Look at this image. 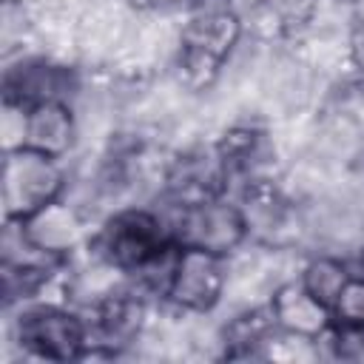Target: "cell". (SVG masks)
Returning a JSON list of instances; mask_svg holds the SVG:
<instances>
[{"label":"cell","mask_w":364,"mask_h":364,"mask_svg":"<svg viewBox=\"0 0 364 364\" xmlns=\"http://www.w3.org/2000/svg\"><path fill=\"white\" fill-rule=\"evenodd\" d=\"M230 290V259L216 256L196 247H182L165 304L188 313V316H208L213 313Z\"/></svg>","instance_id":"obj_5"},{"label":"cell","mask_w":364,"mask_h":364,"mask_svg":"<svg viewBox=\"0 0 364 364\" xmlns=\"http://www.w3.org/2000/svg\"><path fill=\"white\" fill-rule=\"evenodd\" d=\"M26 131H28V108L11 100H3V117H0V136H3V154L26 148Z\"/></svg>","instance_id":"obj_13"},{"label":"cell","mask_w":364,"mask_h":364,"mask_svg":"<svg viewBox=\"0 0 364 364\" xmlns=\"http://www.w3.org/2000/svg\"><path fill=\"white\" fill-rule=\"evenodd\" d=\"M225 60L219 57H210L205 51H196V48H185V46H176L173 57L168 60V68H171V80L173 85L182 91V94H208L216 88V82L222 80L225 74Z\"/></svg>","instance_id":"obj_10"},{"label":"cell","mask_w":364,"mask_h":364,"mask_svg":"<svg viewBox=\"0 0 364 364\" xmlns=\"http://www.w3.org/2000/svg\"><path fill=\"white\" fill-rule=\"evenodd\" d=\"M80 139V122L74 105L68 102H37L28 108L26 148L40 151L54 159H68Z\"/></svg>","instance_id":"obj_9"},{"label":"cell","mask_w":364,"mask_h":364,"mask_svg":"<svg viewBox=\"0 0 364 364\" xmlns=\"http://www.w3.org/2000/svg\"><path fill=\"white\" fill-rule=\"evenodd\" d=\"M347 57H350L353 74L364 82V14L355 17L347 28Z\"/></svg>","instance_id":"obj_14"},{"label":"cell","mask_w":364,"mask_h":364,"mask_svg":"<svg viewBox=\"0 0 364 364\" xmlns=\"http://www.w3.org/2000/svg\"><path fill=\"white\" fill-rule=\"evenodd\" d=\"M68 191V168L65 159L46 156L31 148L3 154V216L11 222H26L46 205L63 199Z\"/></svg>","instance_id":"obj_4"},{"label":"cell","mask_w":364,"mask_h":364,"mask_svg":"<svg viewBox=\"0 0 364 364\" xmlns=\"http://www.w3.org/2000/svg\"><path fill=\"white\" fill-rule=\"evenodd\" d=\"M173 242L165 219L151 205H128L108 213L88 239V253L125 276L139 270L162 247Z\"/></svg>","instance_id":"obj_2"},{"label":"cell","mask_w":364,"mask_h":364,"mask_svg":"<svg viewBox=\"0 0 364 364\" xmlns=\"http://www.w3.org/2000/svg\"><path fill=\"white\" fill-rule=\"evenodd\" d=\"M26 236L40 245L43 250L63 256L71 262V256L77 250H85L88 239H91V228L88 219L82 216V210L65 199H57L51 205H46L43 210H37L34 216H28L26 222H20Z\"/></svg>","instance_id":"obj_7"},{"label":"cell","mask_w":364,"mask_h":364,"mask_svg":"<svg viewBox=\"0 0 364 364\" xmlns=\"http://www.w3.org/2000/svg\"><path fill=\"white\" fill-rule=\"evenodd\" d=\"M341 3H347V6H350V3H358V0H341Z\"/></svg>","instance_id":"obj_17"},{"label":"cell","mask_w":364,"mask_h":364,"mask_svg":"<svg viewBox=\"0 0 364 364\" xmlns=\"http://www.w3.org/2000/svg\"><path fill=\"white\" fill-rule=\"evenodd\" d=\"M333 324L364 330V279H353L344 284L341 296L333 304Z\"/></svg>","instance_id":"obj_12"},{"label":"cell","mask_w":364,"mask_h":364,"mask_svg":"<svg viewBox=\"0 0 364 364\" xmlns=\"http://www.w3.org/2000/svg\"><path fill=\"white\" fill-rule=\"evenodd\" d=\"M270 307L276 316V327L304 336V338H318L333 327V313L307 293V287L299 282V276L279 282L270 290Z\"/></svg>","instance_id":"obj_8"},{"label":"cell","mask_w":364,"mask_h":364,"mask_svg":"<svg viewBox=\"0 0 364 364\" xmlns=\"http://www.w3.org/2000/svg\"><path fill=\"white\" fill-rule=\"evenodd\" d=\"M128 11H134V14H151V11H156V0H119Z\"/></svg>","instance_id":"obj_15"},{"label":"cell","mask_w":364,"mask_h":364,"mask_svg":"<svg viewBox=\"0 0 364 364\" xmlns=\"http://www.w3.org/2000/svg\"><path fill=\"white\" fill-rule=\"evenodd\" d=\"M299 282L307 287L313 299H318L330 313L344 284L350 282V270L341 253H316L299 267Z\"/></svg>","instance_id":"obj_11"},{"label":"cell","mask_w":364,"mask_h":364,"mask_svg":"<svg viewBox=\"0 0 364 364\" xmlns=\"http://www.w3.org/2000/svg\"><path fill=\"white\" fill-rule=\"evenodd\" d=\"M11 344L23 358L80 361L88 344V324L71 304L23 301L11 318Z\"/></svg>","instance_id":"obj_3"},{"label":"cell","mask_w":364,"mask_h":364,"mask_svg":"<svg viewBox=\"0 0 364 364\" xmlns=\"http://www.w3.org/2000/svg\"><path fill=\"white\" fill-rule=\"evenodd\" d=\"M156 213L165 219L179 247H196L216 256H233L250 242L245 213L233 196H213L193 205H179L162 193Z\"/></svg>","instance_id":"obj_1"},{"label":"cell","mask_w":364,"mask_h":364,"mask_svg":"<svg viewBox=\"0 0 364 364\" xmlns=\"http://www.w3.org/2000/svg\"><path fill=\"white\" fill-rule=\"evenodd\" d=\"M245 40L242 11L233 3H210L185 11L179 23V46L205 51L219 60H230Z\"/></svg>","instance_id":"obj_6"},{"label":"cell","mask_w":364,"mask_h":364,"mask_svg":"<svg viewBox=\"0 0 364 364\" xmlns=\"http://www.w3.org/2000/svg\"><path fill=\"white\" fill-rule=\"evenodd\" d=\"M210 3H230V0H193L191 9H196V6H210Z\"/></svg>","instance_id":"obj_16"}]
</instances>
